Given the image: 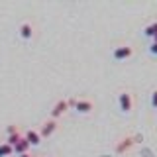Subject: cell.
I'll use <instances>...</instances> for the list:
<instances>
[{"instance_id":"cell-1","label":"cell","mask_w":157,"mask_h":157,"mask_svg":"<svg viewBox=\"0 0 157 157\" xmlns=\"http://www.w3.org/2000/svg\"><path fill=\"white\" fill-rule=\"evenodd\" d=\"M118 106H120V112H122V114H130V112L134 110L136 100H134V94H132V90H128V88H122V90L118 92Z\"/></svg>"},{"instance_id":"cell-2","label":"cell","mask_w":157,"mask_h":157,"mask_svg":"<svg viewBox=\"0 0 157 157\" xmlns=\"http://www.w3.org/2000/svg\"><path fill=\"white\" fill-rule=\"evenodd\" d=\"M112 57H114V61H126V59L134 57V45L132 43H120V45L114 47Z\"/></svg>"},{"instance_id":"cell-3","label":"cell","mask_w":157,"mask_h":157,"mask_svg":"<svg viewBox=\"0 0 157 157\" xmlns=\"http://www.w3.org/2000/svg\"><path fill=\"white\" fill-rule=\"evenodd\" d=\"M137 140L140 137H134V136H124V137H120V140L116 141V153H126V151H130L132 147H134L137 144Z\"/></svg>"},{"instance_id":"cell-4","label":"cell","mask_w":157,"mask_h":157,"mask_svg":"<svg viewBox=\"0 0 157 157\" xmlns=\"http://www.w3.org/2000/svg\"><path fill=\"white\" fill-rule=\"evenodd\" d=\"M73 108H75L77 114H90L92 108H94V104H92L90 98H75V104H73Z\"/></svg>"},{"instance_id":"cell-5","label":"cell","mask_w":157,"mask_h":157,"mask_svg":"<svg viewBox=\"0 0 157 157\" xmlns=\"http://www.w3.org/2000/svg\"><path fill=\"white\" fill-rule=\"evenodd\" d=\"M57 128H59V124H57V120H53V118H47L45 122H43L41 126H39V136L41 137H51L53 134L57 132Z\"/></svg>"},{"instance_id":"cell-6","label":"cell","mask_w":157,"mask_h":157,"mask_svg":"<svg viewBox=\"0 0 157 157\" xmlns=\"http://www.w3.org/2000/svg\"><path fill=\"white\" fill-rule=\"evenodd\" d=\"M22 137H24V134L20 132V128H18L16 124H10V126L6 128V144H8V145L14 147L20 140H22Z\"/></svg>"},{"instance_id":"cell-7","label":"cell","mask_w":157,"mask_h":157,"mask_svg":"<svg viewBox=\"0 0 157 157\" xmlns=\"http://www.w3.org/2000/svg\"><path fill=\"white\" fill-rule=\"evenodd\" d=\"M33 33H36L33 24L28 22V20L18 26V36H20V39H24V41H32V39H33Z\"/></svg>"},{"instance_id":"cell-8","label":"cell","mask_w":157,"mask_h":157,"mask_svg":"<svg viewBox=\"0 0 157 157\" xmlns=\"http://www.w3.org/2000/svg\"><path fill=\"white\" fill-rule=\"evenodd\" d=\"M67 110H69V98H61V100H57L55 104H53L51 118H53V120H57V118H61Z\"/></svg>"},{"instance_id":"cell-9","label":"cell","mask_w":157,"mask_h":157,"mask_svg":"<svg viewBox=\"0 0 157 157\" xmlns=\"http://www.w3.org/2000/svg\"><path fill=\"white\" fill-rule=\"evenodd\" d=\"M24 137L28 140V144L32 145V147H37L39 144H41V136H39V132L33 130V128H29V130L24 132Z\"/></svg>"},{"instance_id":"cell-10","label":"cell","mask_w":157,"mask_h":157,"mask_svg":"<svg viewBox=\"0 0 157 157\" xmlns=\"http://www.w3.org/2000/svg\"><path fill=\"white\" fill-rule=\"evenodd\" d=\"M29 147H32V145L28 144V140H26V137H22V140H20L18 144L14 145V153H16V155H24V153H29Z\"/></svg>"},{"instance_id":"cell-11","label":"cell","mask_w":157,"mask_h":157,"mask_svg":"<svg viewBox=\"0 0 157 157\" xmlns=\"http://www.w3.org/2000/svg\"><path fill=\"white\" fill-rule=\"evenodd\" d=\"M144 36L145 37H155L157 36V20H155V22H151L149 26L144 28Z\"/></svg>"},{"instance_id":"cell-12","label":"cell","mask_w":157,"mask_h":157,"mask_svg":"<svg viewBox=\"0 0 157 157\" xmlns=\"http://www.w3.org/2000/svg\"><path fill=\"white\" fill-rule=\"evenodd\" d=\"M14 153V147L12 145H8L6 141H4V144H0V157H10Z\"/></svg>"},{"instance_id":"cell-13","label":"cell","mask_w":157,"mask_h":157,"mask_svg":"<svg viewBox=\"0 0 157 157\" xmlns=\"http://www.w3.org/2000/svg\"><path fill=\"white\" fill-rule=\"evenodd\" d=\"M151 106L157 108V88H155L153 92H151Z\"/></svg>"},{"instance_id":"cell-14","label":"cell","mask_w":157,"mask_h":157,"mask_svg":"<svg viewBox=\"0 0 157 157\" xmlns=\"http://www.w3.org/2000/svg\"><path fill=\"white\" fill-rule=\"evenodd\" d=\"M149 53L151 55H157V43H151L149 45Z\"/></svg>"},{"instance_id":"cell-15","label":"cell","mask_w":157,"mask_h":157,"mask_svg":"<svg viewBox=\"0 0 157 157\" xmlns=\"http://www.w3.org/2000/svg\"><path fill=\"white\" fill-rule=\"evenodd\" d=\"M18 157H32V155H29V153H24V155H18Z\"/></svg>"},{"instance_id":"cell-16","label":"cell","mask_w":157,"mask_h":157,"mask_svg":"<svg viewBox=\"0 0 157 157\" xmlns=\"http://www.w3.org/2000/svg\"><path fill=\"white\" fill-rule=\"evenodd\" d=\"M153 43H157V36H155V37H153Z\"/></svg>"}]
</instances>
